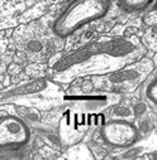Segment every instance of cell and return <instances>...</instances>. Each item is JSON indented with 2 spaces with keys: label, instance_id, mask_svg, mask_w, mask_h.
<instances>
[]
</instances>
